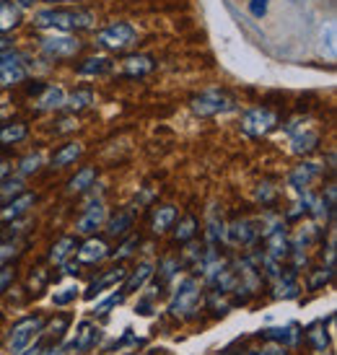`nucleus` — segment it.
<instances>
[{
  "instance_id": "nucleus-1",
  "label": "nucleus",
  "mask_w": 337,
  "mask_h": 355,
  "mask_svg": "<svg viewBox=\"0 0 337 355\" xmlns=\"http://www.w3.org/2000/svg\"><path fill=\"white\" fill-rule=\"evenodd\" d=\"M94 21H96V16L86 8H44L34 13V26L37 29H50L60 31V34L91 29Z\"/></svg>"
},
{
  "instance_id": "nucleus-2",
  "label": "nucleus",
  "mask_w": 337,
  "mask_h": 355,
  "mask_svg": "<svg viewBox=\"0 0 337 355\" xmlns=\"http://www.w3.org/2000/svg\"><path fill=\"white\" fill-rule=\"evenodd\" d=\"M200 298H202V286H200L198 277H184L179 288L174 291V296L168 301V311L174 316H182V319H187L192 316V311H198V304Z\"/></svg>"
},
{
  "instance_id": "nucleus-3",
  "label": "nucleus",
  "mask_w": 337,
  "mask_h": 355,
  "mask_svg": "<svg viewBox=\"0 0 337 355\" xmlns=\"http://www.w3.org/2000/svg\"><path fill=\"white\" fill-rule=\"evenodd\" d=\"M96 42L110 52H125L138 42V31H135V26L125 24V21H117V24H110L107 29H101L96 34Z\"/></svg>"
},
{
  "instance_id": "nucleus-4",
  "label": "nucleus",
  "mask_w": 337,
  "mask_h": 355,
  "mask_svg": "<svg viewBox=\"0 0 337 355\" xmlns=\"http://www.w3.org/2000/svg\"><path fill=\"white\" fill-rule=\"evenodd\" d=\"M231 109H234V99L223 89H208L192 99V112L198 117H216V114H223Z\"/></svg>"
},
{
  "instance_id": "nucleus-5",
  "label": "nucleus",
  "mask_w": 337,
  "mask_h": 355,
  "mask_svg": "<svg viewBox=\"0 0 337 355\" xmlns=\"http://www.w3.org/2000/svg\"><path fill=\"white\" fill-rule=\"evenodd\" d=\"M42 327H44V319H42V316H26V319L16 322L8 335V353L10 355L24 353V350L34 343V337H40Z\"/></svg>"
},
{
  "instance_id": "nucleus-6",
  "label": "nucleus",
  "mask_w": 337,
  "mask_h": 355,
  "mask_svg": "<svg viewBox=\"0 0 337 355\" xmlns=\"http://www.w3.org/2000/svg\"><path fill=\"white\" fill-rule=\"evenodd\" d=\"M275 128H278V114L273 109H249L247 114L241 117V132L249 135V138H265Z\"/></svg>"
},
{
  "instance_id": "nucleus-7",
  "label": "nucleus",
  "mask_w": 337,
  "mask_h": 355,
  "mask_svg": "<svg viewBox=\"0 0 337 355\" xmlns=\"http://www.w3.org/2000/svg\"><path fill=\"white\" fill-rule=\"evenodd\" d=\"M29 78V68H26V58L19 55V52H3L0 55V86H19L24 80Z\"/></svg>"
},
{
  "instance_id": "nucleus-8",
  "label": "nucleus",
  "mask_w": 337,
  "mask_h": 355,
  "mask_svg": "<svg viewBox=\"0 0 337 355\" xmlns=\"http://www.w3.org/2000/svg\"><path fill=\"white\" fill-rule=\"evenodd\" d=\"M80 50H83V42L76 40V37H70V34L55 31V34L42 40V52L50 60H70V58H76Z\"/></svg>"
},
{
  "instance_id": "nucleus-9",
  "label": "nucleus",
  "mask_w": 337,
  "mask_h": 355,
  "mask_svg": "<svg viewBox=\"0 0 337 355\" xmlns=\"http://www.w3.org/2000/svg\"><path fill=\"white\" fill-rule=\"evenodd\" d=\"M262 234H265V254L270 259L280 262L291 254V239H288V231L280 220L268 223V228H262Z\"/></svg>"
},
{
  "instance_id": "nucleus-10",
  "label": "nucleus",
  "mask_w": 337,
  "mask_h": 355,
  "mask_svg": "<svg viewBox=\"0 0 337 355\" xmlns=\"http://www.w3.org/2000/svg\"><path fill=\"white\" fill-rule=\"evenodd\" d=\"M259 236H262V228H257L254 220L239 218V220L226 223V236H223V241L234 244V247H252Z\"/></svg>"
},
{
  "instance_id": "nucleus-11",
  "label": "nucleus",
  "mask_w": 337,
  "mask_h": 355,
  "mask_svg": "<svg viewBox=\"0 0 337 355\" xmlns=\"http://www.w3.org/2000/svg\"><path fill=\"white\" fill-rule=\"evenodd\" d=\"M288 135H291V150L298 153V156H306V153H311V150H317L319 140H322L317 128L298 125V122L288 125Z\"/></svg>"
},
{
  "instance_id": "nucleus-12",
  "label": "nucleus",
  "mask_w": 337,
  "mask_h": 355,
  "mask_svg": "<svg viewBox=\"0 0 337 355\" xmlns=\"http://www.w3.org/2000/svg\"><path fill=\"white\" fill-rule=\"evenodd\" d=\"M101 340V329L96 324H91V322H80L78 327H76V335H73V340H68L65 343V350H68V355H80V353H89V350H94L96 347V343Z\"/></svg>"
},
{
  "instance_id": "nucleus-13",
  "label": "nucleus",
  "mask_w": 337,
  "mask_h": 355,
  "mask_svg": "<svg viewBox=\"0 0 337 355\" xmlns=\"http://www.w3.org/2000/svg\"><path fill=\"white\" fill-rule=\"evenodd\" d=\"M125 277H128V270H125V267H112V270H107V272H101L99 277L91 280V286L86 288L83 298H86V301H94V298H99L101 293H107V291L114 288L117 283H122Z\"/></svg>"
},
{
  "instance_id": "nucleus-14",
  "label": "nucleus",
  "mask_w": 337,
  "mask_h": 355,
  "mask_svg": "<svg viewBox=\"0 0 337 355\" xmlns=\"http://www.w3.org/2000/svg\"><path fill=\"white\" fill-rule=\"evenodd\" d=\"M104 220H107V205H104L101 200H96V202H91V205L86 207V213L78 218V223H76V234L89 236V234H94L96 228L104 226Z\"/></svg>"
},
{
  "instance_id": "nucleus-15",
  "label": "nucleus",
  "mask_w": 337,
  "mask_h": 355,
  "mask_svg": "<svg viewBox=\"0 0 337 355\" xmlns=\"http://www.w3.org/2000/svg\"><path fill=\"white\" fill-rule=\"evenodd\" d=\"M259 335L265 337V340H270V343H275V345H283V347H293L301 343V327L296 324V322H291V324L286 327H273V329H262Z\"/></svg>"
},
{
  "instance_id": "nucleus-16",
  "label": "nucleus",
  "mask_w": 337,
  "mask_h": 355,
  "mask_svg": "<svg viewBox=\"0 0 337 355\" xmlns=\"http://www.w3.org/2000/svg\"><path fill=\"white\" fill-rule=\"evenodd\" d=\"M319 171H322V166H319L317 161H304L301 166H296L291 171L288 184L296 189V192H309V184L319 177Z\"/></svg>"
},
{
  "instance_id": "nucleus-17",
  "label": "nucleus",
  "mask_w": 337,
  "mask_h": 355,
  "mask_svg": "<svg viewBox=\"0 0 337 355\" xmlns=\"http://www.w3.org/2000/svg\"><path fill=\"white\" fill-rule=\"evenodd\" d=\"M37 202V195H31V192H21L16 198H10L6 205L0 207V220H19L21 216H26L29 213V207Z\"/></svg>"
},
{
  "instance_id": "nucleus-18",
  "label": "nucleus",
  "mask_w": 337,
  "mask_h": 355,
  "mask_svg": "<svg viewBox=\"0 0 337 355\" xmlns=\"http://www.w3.org/2000/svg\"><path fill=\"white\" fill-rule=\"evenodd\" d=\"M104 257H110V247L101 239H86L78 249V262H83V265H96Z\"/></svg>"
},
{
  "instance_id": "nucleus-19",
  "label": "nucleus",
  "mask_w": 337,
  "mask_h": 355,
  "mask_svg": "<svg viewBox=\"0 0 337 355\" xmlns=\"http://www.w3.org/2000/svg\"><path fill=\"white\" fill-rule=\"evenodd\" d=\"M153 68H156V60L150 55H130V58L122 60V73L130 76V78H143Z\"/></svg>"
},
{
  "instance_id": "nucleus-20",
  "label": "nucleus",
  "mask_w": 337,
  "mask_h": 355,
  "mask_svg": "<svg viewBox=\"0 0 337 355\" xmlns=\"http://www.w3.org/2000/svg\"><path fill=\"white\" fill-rule=\"evenodd\" d=\"M21 21H24V10H21L16 3L3 0V3H0V37L13 29H19Z\"/></svg>"
},
{
  "instance_id": "nucleus-21",
  "label": "nucleus",
  "mask_w": 337,
  "mask_h": 355,
  "mask_svg": "<svg viewBox=\"0 0 337 355\" xmlns=\"http://www.w3.org/2000/svg\"><path fill=\"white\" fill-rule=\"evenodd\" d=\"M65 107V91L60 86H44L37 96V109L40 112H55V109Z\"/></svg>"
},
{
  "instance_id": "nucleus-22",
  "label": "nucleus",
  "mask_w": 337,
  "mask_h": 355,
  "mask_svg": "<svg viewBox=\"0 0 337 355\" xmlns=\"http://www.w3.org/2000/svg\"><path fill=\"white\" fill-rule=\"evenodd\" d=\"M177 220V207L174 205H161L153 210V218H150V231L153 234H166L168 228L174 226Z\"/></svg>"
},
{
  "instance_id": "nucleus-23",
  "label": "nucleus",
  "mask_w": 337,
  "mask_h": 355,
  "mask_svg": "<svg viewBox=\"0 0 337 355\" xmlns=\"http://www.w3.org/2000/svg\"><path fill=\"white\" fill-rule=\"evenodd\" d=\"M150 275H153V262H143V265H138V270H132V275L125 277V286H122L125 296H130V293H138L140 288L148 283Z\"/></svg>"
},
{
  "instance_id": "nucleus-24",
  "label": "nucleus",
  "mask_w": 337,
  "mask_h": 355,
  "mask_svg": "<svg viewBox=\"0 0 337 355\" xmlns=\"http://www.w3.org/2000/svg\"><path fill=\"white\" fill-rule=\"evenodd\" d=\"M205 236H208V247H218L226 236V223L218 216V205H210L208 210V234Z\"/></svg>"
},
{
  "instance_id": "nucleus-25",
  "label": "nucleus",
  "mask_w": 337,
  "mask_h": 355,
  "mask_svg": "<svg viewBox=\"0 0 337 355\" xmlns=\"http://www.w3.org/2000/svg\"><path fill=\"white\" fill-rule=\"evenodd\" d=\"M273 283H275V298H286V301H288V298H298V293H301V286L296 283L293 270H291V272H286V275L280 272Z\"/></svg>"
},
{
  "instance_id": "nucleus-26",
  "label": "nucleus",
  "mask_w": 337,
  "mask_h": 355,
  "mask_svg": "<svg viewBox=\"0 0 337 355\" xmlns=\"http://www.w3.org/2000/svg\"><path fill=\"white\" fill-rule=\"evenodd\" d=\"M76 249H78V241H76V236L58 239V241L52 244V249H50V262H52V265H62V262H65V259H68Z\"/></svg>"
},
{
  "instance_id": "nucleus-27",
  "label": "nucleus",
  "mask_w": 337,
  "mask_h": 355,
  "mask_svg": "<svg viewBox=\"0 0 337 355\" xmlns=\"http://www.w3.org/2000/svg\"><path fill=\"white\" fill-rule=\"evenodd\" d=\"M76 70H78V76H104V73H110L112 70V60L104 58V55L86 58Z\"/></svg>"
},
{
  "instance_id": "nucleus-28",
  "label": "nucleus",
  "mask_w": 337,
  "mask_h": 355,
  "mask_svg": "<svg viewBox=\"0 0 337 355\" xmlns=\"http://www.w3.org/2000/svg\"><path fill=\"white\" fill-rule=\"evenodd\" d=\"M83 143H65L62 148L52 156V166L55 168H62V166H68V164H73L76 158H80L83 156Z\"/></svg>"
},
{
  "instance_id": "nucleus-29",
  "label": "nucleus",
  "mask_w": 337,
  "mask_h": 355,
  "mask_svg": "<svg viewBox=\"0 0 337 355\" xmlns=\"http://www.w3.org/2000/svg\"><path fill=\"white\" fill-rule=\"evenodd\" d=\"M68 327H70V316L60 314L52 319L50 327H42L40 335L44 337V343H58V340H62V335L68 332Z\"/></svg>"
},
{
  "instance_id": "nucleus-30",
  "label": "nucleus",
  "mask_w": 337,
  "mask_h": 355,
  "mask_svg": "<svg viewBox=\"0 0 337 355\" xmlns=\"http://www.w3.org/2000/svg\"><path fill=\"white\" fill-rule=\"evenodd\" d=\"M94 179H96V168H94V166H83L78 174H76V177L68 182V192H70V195L86 192L89 187H94Z\"/></svg>"
},
{
  "instance_id": "nucleus-31",
  "label": "nucleus",
  "mask_w": 337,
  "mask_h": 355,
  "mask_svg": "<svg viewBox=\"0 0 337 355\" xmlns=\"http://www.w3.org/2000/svg\"><path fill=\"white\" fill-rule=\"evenodd\" d=\"M198 218L195 216H184L182 220H179V226L174 228V241L177 244H189L192 239L198 236Z\"/></svg>"
},
{
  "instance_id": "nucleus-32",
  "label": "nucleus",
  "mask_w": 337,
  "mask_h": 355,
  "mask_svg": "<svg viewBox=\"0 0 337 355\" xmlns=\"http://www.w3.org/2000/svg\"><path fill=\"white\" fill-rule=\"evenodd\" d=\"M91 104H94V91L91 89H78V91H73L70 96H65V107L62 109H68V112H83V109H89Z\"/></svg>"
},
{
  "instance_id": "nucleus-33",
  "label": "nucleus",
  "mask_w": 337,
  "mask_h": 355,
  "mask_svg": "<svg viewBox=\"0 0 337 355\" xmlns=\"http://www.w3.org/2000/svg\"><path fill=\"white\" fill-rule=\"evenodd\" d=\"M132 220H135L132 210H119L117 216L107 223V234H110V236H125L130 228H132Z\"/></svg>"
},
{
  "instance_id": "nucleus-34",
  "label": "nucleus",
  "mask_w": 337,
  "mask_h": 355,
  "mask_svg": "<svg viewBox=\"0 0 337 355\" xmlns=\"http://www.w3.org/2000/svg\"><path fill=\"white\" fill-rule=\"evenodd\" d=\"M306 340L311 343V347H314L317 353L329 350V332H325V322H314V324L309 327Z\"/></svg>"
},
{
  "instance_id": "nucleus-35",
  "label": "nucleus",
  "mask_w": 337,
  "mask_h": 355,
  "mask_svg": "<svg viewBox=\"0 0 337 355\" xmlns=\"http://www.w3.org/2000/svg\"><path fill=\"white\" fill-rule=\"evenodd\" d=\"M26 135H29V128H26L24 122H10V125H3V128H0V143H3V146L21 143Z\"/></svg>"
},
{
  "instance_id": "nucleus-36",
  "label": "nucleus",
  "mask_w": 337,
  "mask_h": 355,
  "mask_svg": "<svg viewBox=\"0 0 337 355\" xmlns=\"http://www.w3.org/2000/svg\"><path fill=\"white\" fill-rule=\"evenodd\" d=\"M24 192V182H21L19 177H13V179H3L0 182V200H8V198H16V195H21Z\"/></svg>"
},
{
  "instance_id": "nucleus-37",
  "label": "nucleus",
  "mask_w": 337,
  "mask_h": 355,
  "mask_svg": "<svg viewBox=\"0 0 337 355\" xmlns=\"http://www.w3.org/2000/svg\"><path fill=\"white\" fill-rule=\"evenodd\" d=\"M78 286H65V288H60V291H55L52 293V304L55 306H68L73 304L76 298H78Z\"/></svg>"
},
{
  "instance_id": "nucleus-38",
  "label": "nucleus",
  "mask_w": 337,
  "mask_h": 355,
  "mask_svg": "<svg viewBox=\"0 0 337 355\" xmlns=\"http://www.w3.org/2000/svg\"><path fill=\"white\" fill-rule=\"evenodd\" d=\"M40 168H42V153H29L19 164V174L21 177H29V174H37Z\"/></svg>"
},
{
  "instance_id": "nucleus-39",
  "label": "nucleus",
  "mask_w": 337,
  "mask_h": 355,
  "mask_svg": "<svg viewBox=\"0 0 337 355\" xmlns=\"http://www.w3.org/2000/svg\"><path fill=\"white\" fill-rule=\"evenodd\" d=\"M159 270H161V286H166V283H171V280H174V275H177L179 259H174V257H166V259L159 265Z\"/></svg>"
},
{
  "instance_id": "nucleus-40",
  "label": "nucleus",
  "mask_w": 337,
  "mask_h": 355,
  "mask_svg": "<svg viewBox=\"0 0 337 355\" xmlns=\"http://www.w3.org/2000/svg\"><path fill=\"white\" fill-rule=\"evenodd\" d=\"M125 301V291H119V293H112L107 301H101V304H96V309H94V314L96 316H107L114 309V306H119Z\"/></svg>"
},
{
  "instance_id": "nucleus-41",
  "label": "nucleus",
  "mask_w": 337,
  "mask_h": 355,
  "mask_svg": "<svg viewBox=\"0 0 337 355\" xmlns=\"http://www.w3.org/2000/svg\"><path fill=\"white\" fill-rule=\"evenodd\" d=\"M135 247H140V236H130V239H125L114 252H110V254L114 257V259H128V257L135 252Z\"/></svg>"
},
{
  "instance_id": "nucleus-42",
  "label": "nucleus",
  "mask_w": 337,
  "mask_h": 355,
  "mask_svg": "<svg viewBox=\"0 0 337 355\" xmlns=\"http://www.w3.org/2000/svg\"><path fill=\"white\" fill-rule=\"evenodd\" d=\"M332 275H335V267H322V270H317V272L311 275L309 288H311V291H317L319 286H327L329 280H332Z\"/></svg>"
},
{
  "instance_id": "nucleus-43",
  "label": "nucleus",
  "mask_w": 337,
  "mask_h": 355,
  "mask_svg": "<svg viewBox=\"0 0 337 355\" xmlns=\"http://www.w3.org/2000/svg\"><path fill=\"white\" fill-rule=\"evenodd\" d=\"M275 195H278V189L273 187L270 182H265V184H259V189H257V202L270 205V202H275Z\"/></svg>"
},
{
  "instance_id": "nucleus-44",
  "label": "nucleus",
  "mask_w": 337,
  "mask_h": 355,
  "mask_svg": "<svg viewBox=\"0 0 337 355\" xmlns=\"http://www.w3.org/2000/svg\"><path fill=\"white\" fill-rule=\"evenodd\" d=\"M247 355H288V347L275 345V343H270V345H265V347H257V350H249Z\"/></svg>"
},
{
  "instance_id": "nucleus-45",
  "label": "nucleus",
  "mask_w": 337,
  "mask_h": 355,
  "mask_svg": "<svg viewBox=\"0 0 337 355\" xmlns=\"http://www.w3.org/2000/svg\"><path fill=\"white\" fill-rule=\"evenodd\" d=\"M13 277H16V270H13V267H8V265L0 267V293L8 291V286L13 283Z\"/></svg>"
},
{
  "instance_id": "nucleus-46",
  "label": "nucleus",
  "mask_w": 337,
  "mask_h": 355,
  "mask_svg": "<svg viewBox=\"0 0 337 355\" xmlns=\"http://www.w3.org/2000/svg\"><path fill=\"white\" fill-rule=\"evenodd\" d=\"M327 44V58L335 60V21H329L327 24V42L322 40V47Z\"/></svg>"
},
{
  "instance_id": "nucleus-47",
  "label": "nucleus",
  "mask_w": 337,
  "mask_h": 355,
  "mask_svg": "<svg viewBox=\"0 0 337 355\" xmlns=\"http://www.w3.org/2000/svg\"><path fill=\"white\" fill-rule=\"evenodd\" d=\"M135 311H138V314H143V316L153 314V293H148V296L143 298V301L135 306Z\"/></svg>"
},
{
  "instance_id": "nucleus-48",
  "label": "nucleus",
  "mask_w": 337,
  "mask_h": 355,
  "mask_svg": "<svg viewBox=\"0 0 337 355\" xmlns=\"http://www.w3.org/2000/svg\"><path fill=\"white\" fill-rule=\"evenodd\" d=\"M62 272H65V275H78L80 262H70V259H65V262H62Z\"/></svg>"
},
{
  "instance_id": "nucleus-49",
  "label": "nucleus",
  "mask_w": 337,
  "mask_h": 355,
  "mask_svg": "<svg viewBox=\"0 0 337 355\" xmlns=\"http://www.w3.org/2000/svg\"><path fill=\"white\" fill-rule=\"evenodd\" d=\"M76 128H78V122H76V117H68V119H62V122H60L58 132H70V130H76Z\"/></svg>"
},
{
  "instance_id": "nucleus-50",
  "label": "nucleus",
  "mask_w": 337,
  "mask_h": 355,
  "mask_svg": "<svg viewBox=\"0 0 337 355\" xmlns=\"http://www.w3.org/2000/svg\"><path fill=\"white\" fill-rule=\"evenodd\" d=\"M42 355H68V350H65V345H50L42 350Z\"/></svg>"
},
{
  "instance_id": "nucleus-51",
  "label": "nucleus",
  "mask_w": 337,
  "mask_h": 355,
  "mask_svg": "<svg viewBox=\"0 0 337 355\" xmlns=\"http://www.w3.org/2000/svg\"><path fill=\"white\" fill-rule=\"evenodd\" d=\"M42 350H44V340H42V343H37V345H29L24 353H19V355H42Z\"/></svg>"
},
{
  "instance_id": "nucleus-52",
  "label": "nucleus",
  "mask_w": 337,
  "mask_h": 355,
  "mask_svg": "<svg viewBox=\"0 0 337 355\" xmlns=\"http://www.w3.org/2000/svg\"><path fill=\"white\" fill-rule=\"evenodd\" d=\"M8 171H10V164H8V161H0V182L8 177Z\"/></svg>"
},
{
  "instance_id": "nucleus-53",
  "label": "nucleus",
  "mask_w": 337,
  "mask_h": 355,
  "mask_svg": "<svg viewBox=\"0 0 337 355\" xmlns=\"http://www.w3.org/2000/svg\"><path fill=\"white\" fill-rule=\"evenodd\" d=\"M31 3H34V0H19L16 6H19V8H26V6H31Z\"/></svg>"
},
{
  "instance_id": "nucleus-54",
  "label": "nucleus",
  "mask_w": 337,
  "mask_h": 355,
  "mask_svg": "<svg viewBox=\"0 0 337 355\" xmlns=\"http://www.w3.org/2000/svg\"><path fill=\"white\" fill-rule=\"evenodd\" d=\"M44 3H50V6H55V3H73V0H44Z\"/></svg>"
},
{
  "instance_id": "nucleus-55",
  "label": "nucleus",
  "mask_w": 337,
  "mask_h": 355,
  "mask_svg": "<svg viewBox=\"0 0 337 355\" xmlns=\"http://www.w3.org/2000/svg\"><path fill=\"white\" fill-rule=\"evenodd\" d=\"M0 244H3V234H0Z\"/></svg>"
},
{
  "instance_id": "nucleus-56",
  "label": "nucleus",
  "mask_w": 337,
  "mask_h": 355,
  "mask_svg": "<svg viewBox=\"0 0 337 355\" xmlns=\"http://www.w3.org/2000/svg\"><path fill=\"white\" fill-rule=\"evenodd\" d=\"M0 55H3V52H0Z\"/></svg>"
},
{
  "instance_id": "nucleus-57",
  "label": "nucleus",
  "mask_w": 337,
  "mask_h": 355,
  "mask_svg": "<svg viewBox=\"0 0 337 355\" xmlns=\"http://www.w3.org/2000/svg\"><path fill=\"white\" fill-rule=\"evenodd\" d=\"M0 3H3V0H0Z\"/></svg>"
}]
</instances>
